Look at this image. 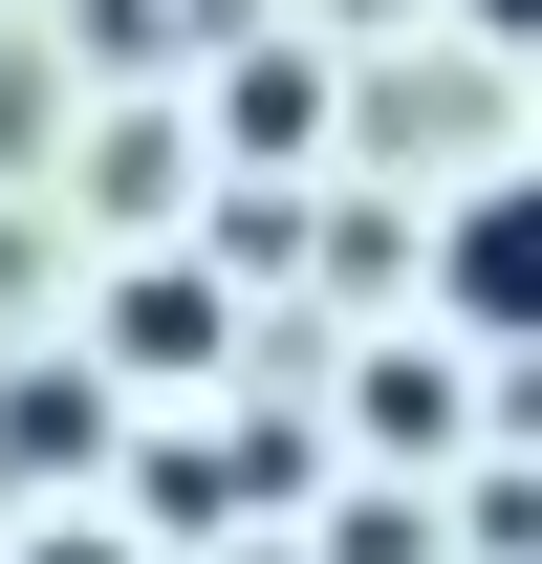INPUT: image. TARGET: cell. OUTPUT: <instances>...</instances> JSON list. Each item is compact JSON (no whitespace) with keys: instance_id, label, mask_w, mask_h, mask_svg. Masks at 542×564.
<instances>
[{"instance_id":"obj_1","label":"cell","mask_w":542,"mask_h":564,"mask_svg":"<svg viewBox=\"0 0 542 564\" xmlns=\"http://www.w3.org/2000/svg\"><path fill=\"white\" fill-rule=\"evenodd\" d=\"M434 304H456L477 348H542V174H477L456 239H434Z\"/></svg>"},{"instance_id":"obj_2","label":"cell","mask_w":542,"mask_h":564,"mask_svg":"<svg viewBox=\"0 0 542 564\" xmlns=\"http://www.w3.org/2000/svg\"><path fill=\"white\" fill-rule=\"evenodd\" d=\"M109 348H131V369H217V282L131 261V282H109Z\"/></svg>"},{"instance_id":"obj_3","label":"cell","mask_w":542,"mask_h":564,"mask_svg":"<svg viewBox=\"0 0 542 564\" xmlns=\"http://www.w3.org/2000/svg\"><path fill=\"white\" fill-rule=\"evenodd\" d=\"M87 456H109V413H87L66 369H22L0 391V478H87Z\"/></svg>"},{"instance_id":"obj_4","label":"cell","mask_w":542,"mask_h":564,"mask_svg":"<svg viewBox=\"0 0 542 564\" xmlns=\"http://www.w3.org/2000/svg\"><path fill=\"white\" fill-rule=\"evenodd\" d=\"M217 131H239V152H304V131H326V66H239V109H217Z\"/></svg>"},{"instance_id":"obj_5","label":"cell","mask_w":542,"mask_h":564,"mask_svg":"<svg viewBox=\"0 0 542 564\" xmlns=\"http://www.w3.org/2000/svg\"><path fill=\"white\" fill-rule=\"evenodd\" d=\"M22 564H152V543H131V521H44Z\"/></svg>"},{"instance_id":"obj_6","label":"cell","mask_w":542,"mask_h":564,"mask_svg":"<svg viewBox=\"0 0 542 564\" xmlns=\"http://www.w3.org/2000/svg\"><path fill=\"white\" fill-rule=\"evenodd\" d=\"M456 22H499V44H542V0H456Z\"/></svg>"}]
</instances>
